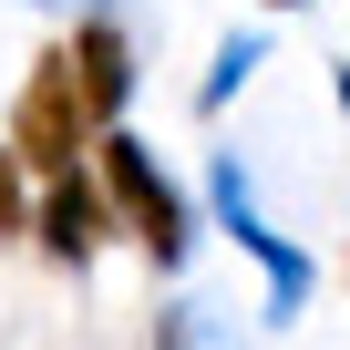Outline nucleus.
Returning a JSON list of instances; mask_svg holds the SVG:
<instances>
[{"label":"nucleus","instance_id":"1","mask_svg":"<svg viewBox=\"0 0 350 350\" xmlns=\"http://www.w3.org/2000/svg\"><path fill=\"white\" fill-rule=\"evenodd\" d=\"M93 175H103L113 217L134 227V247H144L154 268H186V247H196V217H186V196H175V175L154 165V144H134V134H103V144H93Z\"/></svg>","mask_w":350,"mask_h":350},{"label":"nucleus","instance_id":"2","mask_svg":"<svg viewBox=\"0 0 350 350\" xmlns=\"http://www.w3.org/2000/svg\"><path fill=\"white\" fill-rule=\"evenodd\" d=\"M11 144H21L42 175H62V165H83V154L103 144V113H93L83 72H72V42L31 62V83H21V103H11Z\"/></svg>","mask_w":350,"mask_h":350},{"label":"nucleus","instance_id":"3","mask_svg":"<svg viewBox=\"0 0 350 350\" xmlns=\"http://www.w3.org/2000/svg\"><path fill=\"white\" fill-rule=\"evenodd\" d=\"M206 196H217V227L258 258V278H268V319H299V309H309V288H319V268H309V258L258 217V186H247V165H237V154H217V165H206Z\"/></svg>","mask_w":350,"mask_h":350},{"label":"nucleus","instance_id":"4","mask_svg":"<svg viewBox=\"0 0 350 350\" xmlns=\"http://www.w3.org/2000/svg\"><path fill=\"white\" fill-rule=\"evenodd\" d=\"M103 206H113V196L83 186V165H62L52 186H42V217H31V227H42V247H52L62 268H83V258L103 247Z\"/></svg>","mask_w":350,"mask_h":350},{"label":"nucleus","instance_id":"5","mask_svg":"<svg viewBox=\"0 0 350 350\" xmlns=\"http://www.w3.org/2000/svg\"><path fill=\"white\" fill-rule=\"evenodd\" d=\"M72 72H83V93H93V113H103V124L134 103V42H124V21H113V11H93V21L72 31Z\"/></svg>","mask_w":350,"mask_h":350},{"label":"nucleus","instance_id":"6","mask_svg":"<svg viewBox=\"0 0 350 350\" xmlns=\"http://www.w3.org/2000/svg\"><path fill=\"white\" fill-rule=\"evenodd\" d=\"M258 62H268V31H227V42H217V72L196 83V103H206V113H217V103H237Z\"/></svg>","mask_w":350,"mask_h":350},{"label":"nucleus","instance_id":"7","mask_svg":"<svg viewBox=\"0 0 350 350\" xmlns=\"http://www.w3.org/2000/svg\"><path fill=\"white\" fill-rule=\"evenodd\" d=\"M21 165H31V154H21V144H0V237H21V227H31V217H42V196H31V186H21Z\"/></svg>","mask_w":350,"mask_h":350},{"label":"nucleus","instance_id":"8","mask_svg":"<svg viewBox=\"0 0 350 350\" xmlns=\"http://www.w3.org/2000/svg\"><path fill=\"white\" fill-rule=\"evenodd\" d=\"M340 113H350V62H340Z\"/></svg>","mask_w":350,"mask_h":350},{"label":"nucleus","instance_id":"9","mask_svg":"<svg viewBox=\"0 0 350 350\" xmlns=\"http://www.w3.org/2000/svg\"><path fill=\"white\" fill-rule=\"evenodd\" d=\"M268 11H299V0H268Z\"/></svg>","mask_w":350,"mask_h":350}]
</instances>
